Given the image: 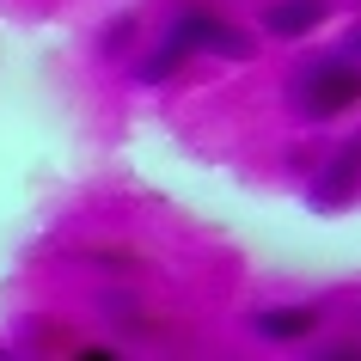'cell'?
I'll return each mask as SVG.
<instances>
[{
  "label": "cell",
  "instance_id": "obj_1",
  "mask_svg": "<svg viewBox=\"0 0 361 361\" xmlns=\"http://www.w3.org/2000/svg\"><path fill=\"white\" fill-rule=\"evenodd\" d=\"M294 104H300V116H312V123H324V116H343L361 104V61L355 56H324L312 61L300 74V86H294Z\"/></svg>",
  "mask_w": 361,
  "mask_h": 361
},
{
  "label": "cell",
  "instance_id": "obj_2",
  "mask_svg": "<svg viewBox=\"0 0 361 361\" xmlns=\"http://www.w3.org/2000/svg\"><path fill=\"white\" fill-rule=\"evenodd\" d=\"M355 190H361V135H349V141L319 166V178H312V209L337 214V209L355 202Z\"/></svg>",
  "mask_w": 361,
  "mask_h": 361
},
{
  "label": "cell",
  "instance_id": "obj_3",
  "mask_svg": "<svg viewBox=\"0 0 361 361\" xmlns=\"http://www.w3.org/2000/svg\"><path fill=\"white\" fill-rule=\"evenodd\" d=\"M178 19L190 25V43H196V49H209V56H227V61H251V56H257V43H251L239 25H227L221 13H209V6H184Z\"/></svg>",
  "mask_w": 361,
  "mask_h": 361
},
{
  "label": "cell",
  "instance_id": "obj_4",
  "mask_svg": "<svg viewBox=\"0 0 361 361\" xmlns=\"http://www.w3.org/2000/svg\"><path fill=\"white\" fill-rule=\"evenodd\" d=\"M190 56H196L190 25H184V19H171V25H166V37H159V43L147 49V56L135 61V80H141V86H166V80L178 74V68H184Z\"/></svg>",
  "mask_w": 361,
  "mask_h": 361
},
{
  "label": "cell",
  "instance_id": "obj_5",
  "mask_svg": "<svg viewBox=\"0 0 361 361\" xmlns=\"http://www.w3.org/2000/svg\"><path fill=\"white\" fill-rule=\"evenodd\" d=\"M324 13H331V0H269L264 6V31L282 37V43H294V37H312L324 25Z\"/></svg>",
  "mask_w": 361,
  "mask_h": 361
},
{
  "label": "cell",
  "instance_id": "obj_6",
  "mask_svg": "<svg viewBox=\"0 0 361 361\" xmlns=\"http://www.w3.org/2000/svg\"><path fill=\"white\" fill-rule=\"evenodd\" d=\"M251 331L264 343H300L319 331V306H264L257 319H251Z\"/></svg>",
  "mask_w": 361,
  "mask_h": 361
},
{
  "label": "cell",
  "instance_id": "obj_7",
  "mask_svg": "<svg viewBox=\"0 0 361 361\" xmlns=\"http://www.w3.org/2000/svg\"><path fill=\"white\" fill-rule=\"evenodd\" d=\"M129 37H135V19L123 13V19H116L111 31H104V56H123V49H129Z\"/></svg>",
  "mask_w": 361,
  "mask_h": 361
}]
</instances>
